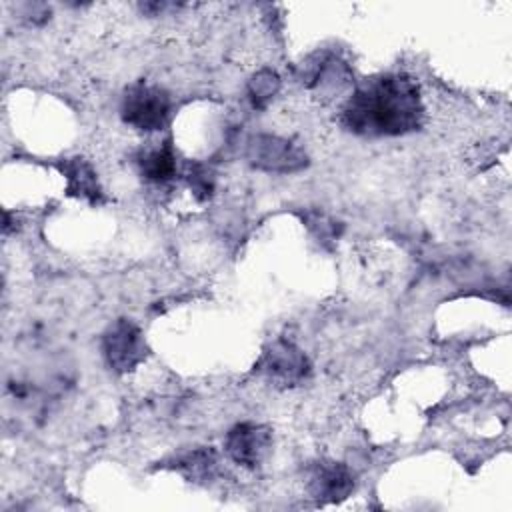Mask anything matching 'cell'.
I'll return each mask as SVG.
<instances>
[{
  "label": "cell",
  "mask_w": 512,
  "mask_h": 512,
  "mask_svg": "<svg viewBox=\"0 0 512 512\" xmlns=\"http://www.w3.org/2000/svg\"><path fill=\"white\" fill-rule=\"evenodd\" d=\"M418 84L406 74H380L360 82L342 106V126L358 136H404L424 122Z\"/></svg>",
  "instance_id": "1"
},
{
  "label": "cell",
  "mask_w": 512,
  "mask_h": 512,
  "mask_svg": "<svg viewBox=\"0 0 512 512\" xmlns=\"http://www.w3.org/2000/svg\"><path fill=\"white\" fill-rule=\"evenodd\" d=\"M172 114V98L170 94L152 84H134L130 86L120 104L122 120L140 130V132H156L162 130Z\"/></svg>",
  "instance_id": "2"
},
{
  "label": "cell",
  "mask_w": 512,
  "mask_h": 512,
  "mask_svg": "<svg viewBox=\"0 0 512 512\" xmlns=\"http://www.w3.org/2000/svg\"><path fill=\"white\" fill-rule=\"evenodd\" d=\"M244 156L250 166L276 174H292L308 166V156L298 144L274 134L250 136Z\"/></svg>",
  "instance_id": "3"
},
{
  "label": "cell",
  "mask_w": 512,
  "mask_h": 512,
  "mask_svg": "<svg viewBox=\"0 0 512 512\" xmlns=\"http://www.w3.org/2000/svg\"><path fill=\"white\" fill-rule=\"evenodd\" d=\"M310 360L308 356L290 340H274L268 348H264L258 358L254 370L272 382L274 386L290 388L302 384L310 376Z\"/></svg>",
  "instance_id": "4"
},
{
  "label": "cell",
  "mask_w": 512,
  "mask_h": 512,
  "mask_svg": "<svg viewBox=\"0 0 512 512\" xmlns=\"http://www.w3.org/2000/svg\"><path fill=\"white\" fill-rule=\"evenodd\" d=\"M102 354L114 372L126 374L144 362L148 348L140 328L128 318H118L102 334Z\"/></svg>",
  "instance_id": "5"
},
{
  "label": "cell",
  "mask_w": 512,
  "mask_h": 512,
  "mask_svg": "<svg viewBox=\"0 0 512 512\" xmlns=\"http://www.w3.org/2000/svg\"><path fill=\"white\" fill-rule=\"evenodd\" d=\"M272 448V430L256 422H240L232 426L224 440V450L236 464L256 468L264 462Z\"/></svg>",
  "instance_id": "6"
},
{
  "label": "cell",
  "mask_w": 512,
  "mask_h": 512,
  "mask_svg": "<svg viewBox=\"0 0 512 512\" xmlns=\"http://www.w3.org/2000/svg\"><path fill=\"white\" fill-rule=\"evenodd\" d=\"M302 84L310 88L320 98H334L342 90H346L352 82V74L348 66L338 60L334 54L322 52L312 56L302 66Z\"/></svg>",
  "instance_id": "7"
},
{
  "label": "cell",
  "mask_w": 512,
  "mask_h": 512,
  "mask_svg": "<svg viewBox=\"0 0 512 512\" xmlns=\"http://www.w3.org/2000/svg\"><path fill=\"white\" fill-rule=\"evenodd\" d=\"M306 488L320 504L342 502L354 488V476L342 462L320 460L308 468Z\"/></svg>",
  "instance_id": "8"
},
{
  "label": "cell",
  "mask_w": 512,
  "mask_h": 512,
  "mask_svg": "<svg viewBox=\"0 0 512 512\" xmlns=\"http://www.w3.org/2000/svg\"><path fill=\"white\" fill-rule=\"evenodd\" d=\"M176 472H180L188 482H210L218 472V454L214 448H192L188 452L178 454L168 464Z\"/></svg>",
  "instance_id": "9"
},
{
  "label": "cell",
  "mask_w": 512,
  "mask_h": 512,
  "mask_svg": "<svg viewBox=\"0 0 512 512\" xmlns=\"http://www.w3.org/2000/svg\"><path fill=\"white\" fill-rule=\"evenodd\" d=\"M60 168L68 180V192L72 196H78L92 204L102 202V190L98 186L96 172L88 162H84L82 158H70Z\"/></svg>",
  "instance_id": "10"
},
{
  "label": "cell",
  "mask_w": 512,
  "mask_h": 512,
  "mask_svg": "<svg viewBox=\"0 0 512 512\" xmlns=\"http://www.w3.org/2000/svg\"><path fill=\"white\" fill-rule=\"evenodd\" d=\"M136 162H138L140 174L150 182L162 184V182L172 180L176 174V156H174L170 144L140 152Z\"/></svg>",
  "instance_id": "11"
},
{
  "label": "cell",
  "mask_w": 512,
  "mask_h": 512,
  "mask_svg": "<svg viewBox=\"0 0 512 512\" xmlns=\"http://www.w3.org/2000/svg\"><path fill=\"white\" fill-rule=\"evenodd\" d=\"M280 90V78L274 70L264 68L260 72H256L246 86V96L252 104V108H266L268 102L278 94Z\"/></svg>",
  "instance_id": "12"
},
{
  "label": "cell",
  "mask_w": 512,
  "mask_h": 512,
  "mask_svg": "<svg viewBox=\"0 0 512 512\" xmlns=\"http://www.w3.org/2000/svg\"><path fill=\"white\" fill-rule=\"evenodd\" d=\"M186 178H188V184H190L192 192L200 200L210 198V194L214 190V178H212V172L208 168H204L200 164H192V166H188Z\"/></svg>",
  "instance_id": "13"
}]
</instances>
